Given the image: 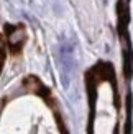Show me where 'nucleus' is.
I'll return each instance as SVG.
<instances>
[{"label": "nucleus", "instance_id": "1", "mask_svg": "<svg viewBox=\"0 0 133 134\" xmlns=\"http://www.w3.org/2000/svg\"><path fill=\"white\" fill-rule=\"evenodd\" d=\"M22 39H23V31L22 30H15L13 33H10V36H8V41L12 46H17L22 43Z\"/></svg>", "mask_w": 133, "mask_h": 134}]
</instances>
